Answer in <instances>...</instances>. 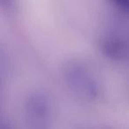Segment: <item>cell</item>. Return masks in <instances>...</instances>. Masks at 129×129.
<instances>
[{
  "label": "cell",
  "instance_id": "obj_1",
  "mask_svg": "<svg viewBox=\"0 0 129 129\" xmlns=\"http://www.w3.org/2000/svg\"><path fill=\"white\" fill-rule=\"evenodd\" d=\"M60 75L64 85L79 101L96 104L104 95V87L99 74L87 62L70 59L63 63Z\"/></svg>",
  "mask_w": 129,
  "mask_h": 129
},
{
  "label": "cell",
  "instance_id": "obj_2",
  "mask_svg": "<svg viewBox=\"0 0 129 129\" xmlns=\"http://www.w3.org/2000/svg\"><path fill=\"white\" fill-rule=\"evenodd\" d=\"M23 111L29 126L38 129L48 128L55 118V102L47 92L34 90L25 98Z\"/></svg>",
  "mask_w": 129,
  "mask_h": 129
},
{
  "label": "cell",
  "instance_id": "obj_3",
  "mask_svg": "<svg viewBox=\"0 0 129 129\" xmlns=\"http://www.w3.org/2000/svg\"><path fill=\"white\" fill-rule=\"evenodd\" d=\"M103 53L113 60H122L129 56V42L114 35L106 36L101 40Z\"/></svg>",
  "mask_w": 129,
  "mask_h": 129
},
{
  "label": "cell",
  "instance_id": "obj_4",
  "mask_svg": "<svg viewBox=\"0 0 129 129\" xmlns=\"http://www.w3.org/2000/svg\"><path fill=\"white\" fill-rule=\"evenodd\" d=\"M121 13L129 15V0H110Z\"/></svg>",
  "mask_w": 129,
  "mask_h": 129
},
{
  "label": "cell",
  "instance_id": "obj_5",
  "mask_svg": "<svg viewBox=\"0 0 129 129\" xmlns=\"http://www.w3.org/2000/svg\"><path fill=\"white\" fill-rule=\"evenodd\" d=\"M1 6L7 13H13L18 7V0H1Z\"/></svg>",
  "mask_w": 129,
  "mask_h": 129
}]
</instances>
